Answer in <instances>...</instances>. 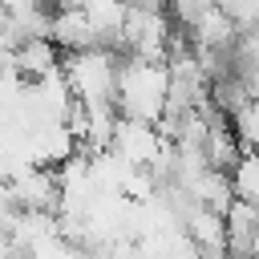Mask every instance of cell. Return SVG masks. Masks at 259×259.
<instances>
[{"mask_svg":"<svg viewBox=\"0 0 259 259\" xmlns=\"http://www.w3.org/2000/svg\"><path fill=\"white\" fill-rule=\"evenodd\" d=\"M166 105H170V73H166V61L121 57V65H117V89H113L117 117L142 121V125H162Z\"/></svg>","mask_w":259,"mask_h":259,"instance_id":"cell-1","label":"cell"},{"mask_svg":"<svg viewBox=\"0 0 259 259\" xmlns=\"http://www.w3.org/2000/svg\"><path fill=\"white\" fill-rule=\"evenodd\" d=\"M117 65H121V57L113 49H85V53L61 57V77H65V85H69L77 105H85V109L113 105Z\"/></svg>","mask_w":259,"mask_h":259,"instance_id":"cell-2","label":"cell"},{"mask_svg":"<svg viewBox=\"0 0 259 259\" xmlns=\"http://www.w3.org/2000/svg\"><path fill=\"white\" fill-rule=\"evenodd\" d=\"M49 40L61 49V57H69V53H85V49H97V36H93V28H89L85 8H61V12H53Z\"/></svg>","mask_w":259,"mask_h":259,"instance_id":"cell-3","label":"cell"},{"mask_svg":"<svg viewBox=\"0 0 259 259\" xmlns=\"http://www.w3.org/2000/svg\"><path fill=\"white\" fill-rule=\"evenodd\" d=\"M223 227H227V259H251L259 239V210L235 198L223 214Z\"/></svg>","mask_w":259,"mask_h":259,"instance_id":"cell-4","label":"cell"},{"mask_svg":"<svg viewBox=\"0 0 259 259\" xmlns=\"http://www.w3.org/2000/svg\"><path fill=\"white\" fill-rule=\"evenodd\" d=\"M57 69H61V49L53 40H24L8 61V73H16L20 81H40Z\"/></svg>","mask_w":259,"mask_h":259,"instance_id":"cell-5","label":"cell"},{"mask_svg":"<svg viewBox=\"0 0 259 259\" xmlns=\"http://www.w3.org/2000/svg\"><path fill=\"white\" fill-rule=\"evenodd\" d=\"M227 178H231V194H235L239 202H247V206L259 210V154L243 150L239 162L227 170Z\"/></svg>","mask_w":259,"mask_h":259,"instance_id":"cell-6","label":"cell"},{"mask_svg":"<svg viewBox=\"0 0 259 259\" xmlns=\"http://www.w3.org/2000/svg\"><path fill=\"white\" fill-rule=\"evenodd\" d=\"M162 8H166V16L174 20V28H190L194 20H202L210 8H214V0H162Z\"/></svg>","mask_w":259,"mask_h":259,"instance_id":"cell-7","label":"cell"},{"mask_svg":"<svg viewBox=\"0 0 259 259\" xmlns=\"http://www.w3.org/2000/svg\"><path fill=\"white\" fill-rule=\"evenodd\" d=\"M214 4H219V12H223L239 32L259 28V0H214Z\"/></svg>","mask_w":259,"mask_h":259,"instance_id":"cell-8","label":"cell"},{"mask_svg":"<svg viewBox=\"0 0 259 259\" xmlns=\"http://www.w3.org/2000/svg\"><path fill=\"white\" fill-rule=\"evenodd\" d=\"M16 255H24V251H16V243H12L8 227H0V259H16Z\"/></svg>","mask_w":259,"mask_h":259,"instance_id":"cell-9","label":"cell"},{"mask_svg":"<svg viewBox=\"0 0 259 259\" xmlns=\"http://www.w3.org/2000/svg\"><path fill=\"white\" fill-rule=\"evenodd\" d=\"M53 4V12H61V8H89L93 0H49Z\"/></svg>","mask_w":259,"mask_h":259,"instance_id":"cell-10","label":"cell"}]
</instances>
